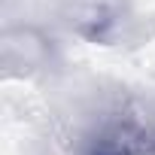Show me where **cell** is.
Returning a JSON list of instances; mask_svg holds the SVG:
<instances>
[{"mask_svg": "<svg viewBox=\"0 0 155 155\" xmlns=\"http://www.w3.org/2000/svg\"><path fill=\"white\" fill-rule=\"evenodd\" d=\"M76 155H155V122L137 110L97 116L79 134Z\"/></svg>", "mask_w": 155, "mask_h": 155, "instance_id": "cell-1", "label": "cell"}]
</instances>
